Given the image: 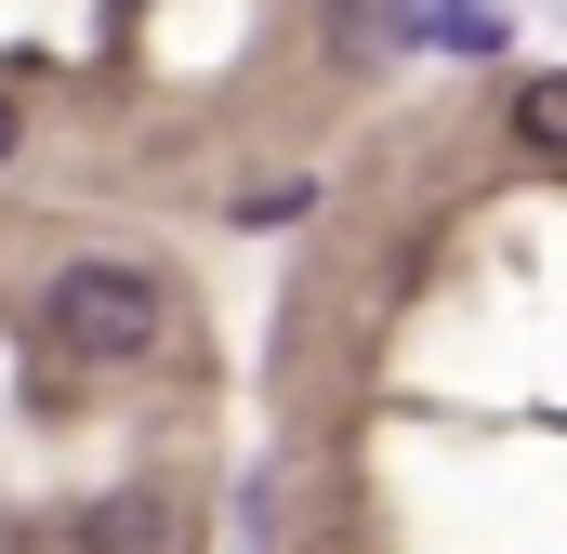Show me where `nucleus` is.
Returning a JSON list of instances; mask_svg holds the SVG:
<instances>
[{"instance_id":"nucleus-1","label":"nucleus","mask_w":567,"mask_h":554,"mask_svg":"<svg viewBox=\"0 0 567 554\" xmlns=\"http://www.w3.org/2000/svg\"><path fill=\"white\" fill-rule=\"evenodd\" d=\"M40 330H53L66 357H106V370H120V357H145V343L172 330V290L145 265H106V252H93V265H66L40 290Z\"/></svg>"},{"instance_id":"nucleus-2","label":"nucleus","mask_w":567,"mask_h":554,"mask_svg":"<svg viewBox=\"0 0 567 554\" xmlns=\"http://www.w3.org/2000/svg\"><path fill=\"white\" fill-rule=\"evenodd\" d=\"M410 27L435 53H502V0H410Z\"/></svg>"},{"instance_id":"nucleus-3","label":"nucleus","mask_w":567,"mask_h":554,"mask_svg":"<svg viewBox=\"0 0 567 554\" xmlns=\"http://www.w3.org/2000/svg\"><path fill=\"white\" fill-rule=\"evenodd\" d=\"M80 554H172V515H158V502H106V515L80 529Z\"/></svg>"},{"instance_id":"nucleus-4","label":"nucleus","mask_w":567,"mask_h":554,"mask_svg":"<svg viewBox=\"0 0 567 554\" xmlns=\"http://www.w3.org/2000/svg\"><path fill=\"white\" fill-rule=\"evenodd\" d=\"M515 133L542 145V158H567V66H542V80L515 93Z\"/></svg>"},{"instance_id":"nucleus-5","label":"nucleus","mask_w":567,"mask_h":554,"mask_svg":"<svg viewBox=\"0 0 567 554\" xmlns=\"http://www.w3.org/2000/svg\"><path fill=\"white\" fill-rule=\"evenodd\" d=\"M13 133H27V120H13V93H0V158H13Z\"/></svg>"}]
</instances>
